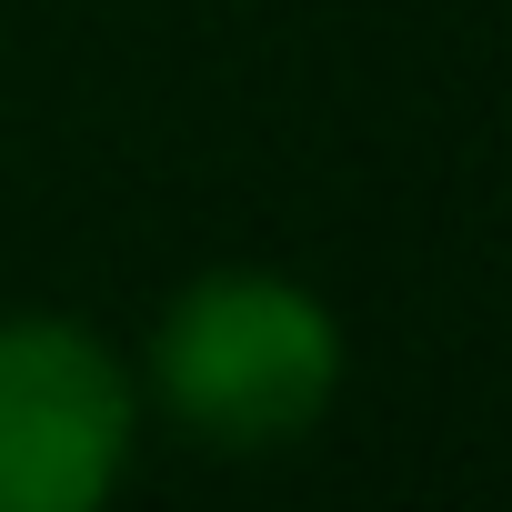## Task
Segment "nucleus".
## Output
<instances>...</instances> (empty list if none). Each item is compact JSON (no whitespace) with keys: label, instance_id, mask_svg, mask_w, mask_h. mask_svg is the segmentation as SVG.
I'll use <instances>...</instances> for the list:
<instances>
[{"label":"nucleus","instance_id":"nucleus-2","mask_svg":"<svg viewBox=\"0 0 512 512\" xmlns=\"http://www.w3.org/2000/svg\"><path fill=\"white\" fill-rule=\"evenodd\" d=\"M141 432L131 362L61 312L0 322V512H91L111 502Z\"/></svg>","mask_w":512,"mask_h":512},{"label":"nucleus","instance_id":"nucleus-1","mask_svg":"<svg viewBox=\"0 0 512 512\" xmlns=\"http://www.w3.org/2000/svg\"><path fill=\"white\" fill-rule=\"evenodd\" d=\"M141 372L181 442L292 452L302 432H322L342 392V322L322 312V292L241 262V272H201L191 292H171Z\"/></svg>","mask_w":512,"mask_h":512}]
</instances>
